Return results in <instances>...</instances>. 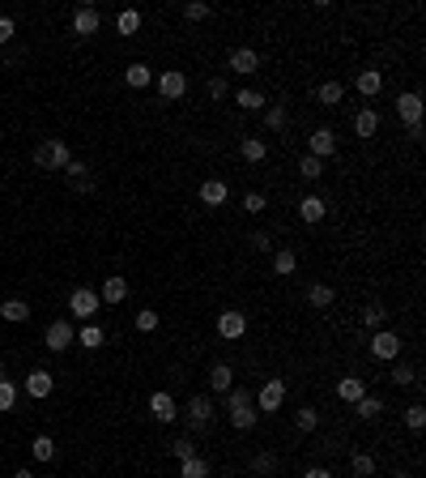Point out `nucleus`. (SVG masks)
<instances>
[{
	"label": "nucleus",
	"mask_w": 426,
	"mask_h": 478,
	"mask_svg": "<svg viewBox=\"0 0 426 478\" xmlns=\"http://www.w3.org/2000/svg\"><path fill=\"white\" fill-rule=\"evenodd\" d=\"M303 478H333V470H324V466H311Z\"/></svg>",
	"instance_id": "nucleus-53"
},
{
	"label": "nucleus",
	"mask_w": 426,
	"mask_h": 478,
	"mask_svg": "<svg viewBox=\"0 0 426 478\" xmlns=\"http://www.w3.org/2000/svg\"><path fill=\"white\" fill-rule=\"evenodd\" d=\"M209 13H213V9H209V5H200V0H192V5H184V17H188V21H205Z\"/></svg>",
	"instance_id": "nucleus-51"
},
{
	"label": "nucleus",
	"mask_w": 426,
	"mask_h": 478,
	"mask_svg": "<svg viewBox=\"0 0 426 478\" xmlns=\"http://www.w3.org/2000/svg\"><path fill=\"white\" fill-rule=\"evenodd\" d=\"M226 414H231V427H235V432H252L256 419H260V410H252V406H235V410H226Z\"/></svg>",
	"instance_id": "nucleus-28"
},
{
	"label": "nucleus",
	"mask_w": 426,
	"mask_h": 478,
	"mask_svg": "<svg viewBox=\"0 0 426 478\" xmlns=\"http://www.w3.org/2000/svg\"><path fill=\"white\" fill-rule=\"evenodd\" d=\"M286 120H290V116H286L282 103H269V107H264V129H269V133H282V129H286Z\"/></svg>",
	"instance_id": "nucleus-33"
},
{
	"label": "nucleus",
	"mask_w": 426,
	"mask_h": 478,
	"mask_svg": "<svg viewBox=\"0 0 426 478\" xmlns=\"http://www.w3.org/2000/svg\"><path fill=\"white\" fill-rule=\"evenodd\" d=\"M68 163H72V149H68L60 137L39 141V149H35V167H39V171H64Z\"/></svg>",
	"instance_id": "nucleus-1"
},
{
	"label": "nucleus",
	"mask_w": 426,
	"mask_h": 478,
	"mask_svg": "<svg viewBox=\"0 0 426 478\" xmlns=\"http://www.w3.org/2000/svg\"><path fill=\"white\" fill-rule=\"evenodd\" d=\"M137 329H141V333H154V329H158V312H154V308H141V312H137Z\"/></svg>",
	"instance_id": "nucleus-43"
},
{
	"label": "nucleus",
	"mask_w": 426,
	"mask_h": 478,
	"mask_svg": "<svg viewBox=\"0 0 426 478\" xmlns=\"http://www.w3.org/2000/svg\"><path fill=\"white\" fill-rule=\"evenodd\" d=\"M294 269H298V252H294V248H273V273H278V278H290Z\"/></svg>",
	"instance_id": "nucleus-21"
},
{
	"label": "nucleus",
	"mask_w": 426,
	"mask_h": 478,
	"mask_svg": "<svg viewBox=\"0 0 426 478\" xmlns=\"http://www.w3.org/2000/svg\"><path fill=\"white\" fill-rule=\"evenodd\" d=\"M180 478H209V461H205V457H188V461H180Z\"/></svg>",
	"instance_id": "nucleus-36"
},
{
	"label": "nucleus",
	"mask_w": 426,
	"mask_h": 478,
	"mask_svg": "<svg viewBox=\"0 0 426 478\" xmlns=\"http://www.w3.org/2000/svg\"><path fill=\"white\" fill-rule=\"evenodd\" d=\"M154 86H158L162 98H184L188 94V77H184L180 68H162L158 77H154Z\"/></svg>",
	"instance_id": "nucleus-7"
},
{
	"label": "nucleus",
	"mask_w": 426,
	"mask_h": 478,
	"mask_svg": "<svg viewBox=\"0 0 426 478\" xmlns=\"http://www.w3.org/2000/svg\"><path fill=\"white\" fill-rule=\"evenodd\" d=\"M171 452H175L180 461H188V457H196V444H192L188 436H180V440H171Z\"/></svg>",
	"instance_id": "nucleus-46"
},
{
	"label": "nucleus",
	"mask_w": 426,
	"mask_h": 478,
	"mask_svg": "<svg viewBox=\"0 0 426 478\" xmlns=\"http://www.w3.org/2000/svg\"><path fill=\"white\" fill-rule=\"evenodd\" d=\"M349 470H354L358 478H371L375 474V457H371V452H354V457H349Z\"/></svg>",
	"instance_id": "nucleus-39"
},
{
	"label": "nucleus",
	"mask_w": 426,
	"mask_h": 478,
	"mask_svg": "<svg viewBox=\"0 0 426 478\" xmlns=\"http://www.w3.org/2000/svg\"><path fill=\"white\" fill-rule=\"evenodd\" d=\"M205 94L213 98V103H222V98L231 94V86H226V77H209V86H205Z\"/></svg>",
	"instance_id": "nucleus-47"
},
{
	"label": "nucleus",
	"mask_w": 426,
	"mask_h": 478,
	"mask_svg": "<svg viewBox=\"0 0 426 478\" xmlns=\"http://www.w3.org/2000/svg\"><path fill=\"white\" fill-rule=\"evenodd\" d=\"M188 427L192 432H205V427L213 423V414H217V406H213V397H205V393H196L192 401H188Z\"/></svg>",
	"instance_id": "nucleus-2"
},
{
	"label": "nucleus",
	"mask_w": 426,
	"mask_h": 478,
	"mask_svg": "<svg viewBox=\"0 0 426 478\" xmlns=\"http://www.w3.org/2000/svg\"><path fill=\"white\" fill-rule=\"evenodd\" d=\"M13 478H35V474H30V470H17V474H13Z\"/></svg>",
	"instance_id": "nucleus-54"
},
{
	"label": "nucleus",
	"mask_w": 426,
	"mask_h": 478,
	"mask_svg": "<svg viewBox=\"0 0 426 478\" xmlns=\"http://www.w3.org/2000/svg\"><path fill=\"white\" fill-rule=\"evenodd\" d=\"M52 389H56V380H52V371H47V367H35L26 376V397L43 401V397H52Z\"/></svg>",
	"instance_id": "nucleus-13"
},
{
	"label": "nucleus",
	"mask_w": 426,
	"mask_h": 478,
	"mask_svg": "<svg viewBox=\"0 0 426 478\" xmlns=\"http://www.w3.org/2000/svg\"><path fill=\"white\" fill-rule=\"evenodd\" d=\"M354 90H358L362 98H375V94L384 90V73H380V68H362L358 77H354Z\"/></svg>",
	"instance_id": "nucleus-18"
},
{
	"label": "nucleus",
	"mask_w": 426,
	"mask_h": 478,
	"mask_svg": "<svg viewBox=\"0 0 426 478\" xmlns=\"http://www.w3.org/2000/svg\"><path fill=\"white\" fill-rule=\"evenodd\" d=\"M98 299H103V304H124V299H128V278H124V273H111V278L103 282V291H98Z\"/></svg>",
	"instance_id": "nucleus-16"
},
{
	"label": "nucleus",
	"mask_w": 426,
	"mask_h": 478,
	"mask_svg": "<svg viewBox=\"0 0 426 478\" xmlns=\"http://www.w3.org/2000/svg\"><path fill=\"white\" fill-rule=\"evenodd\" d=\"M30 452H35V461H52V457H56V440H52V436H35V440H30Z\"/></svg>",
	"instance_id": "nucleus-35"
},
{
	"label": "nucleus",
	"mask_w": 426,
	"mask_h": 478,
	"mask_svg": "<svg viewBox=\"0 0 426 478\" xmlns=\"http://www.w3.org/2000/svg\"><path fill=\"white\" fill-rule=\"evenodd\" d=\"M149 414H154L158 423H175L180 419V406H175V397L166 389H158V393H149Z\"/></svg>",
	"instance_id": "nucleus-12"
},
{
	"label": "nucleus",
	"mask_w": 426,
	"mask_h": 478,
	"mask_svg": "<svg viewBox=\"0 0 426 478\" xmlns=\"http://www.w3.org/2000/svg\"><path fill=\"white\" fill-rule=\"evenodd\" d=\"M371 355L384 359V363L400 359V338H396L392 329H375V333H371Z\"/></svg>",
	"instance_id": "nucleus-5"
},
{
	"label": "nucleus",
	"mask_w": 426,
	"mask_h": 478,
	"mask_svg": "<svg viewBox=\"0 0 426 478\" xmlns=\"http://www.w3.org/2000/svg\"><path fill=\"white\" fill-rule=\"evenodd\" d=\"M72 342H77V329H72L68 320H52V324H47V333H43V346L52 350V355H60V350H68Z\"/></svg>",
	"instance_id": "nucleus-4"
},
{
	"label": "nucleus",
	"mask_w": 426,
	"mask_h": 478,
	"mask_svg": "<svg viewBox=\"0 0 426 478\" xmlns=\"http://www.w3.org/2000/svg\"><path fill=\"white\" fill-rule=\"evenodd\" d=\"M298 175H303V180H320V175H324V163L320 158H298Z\"/></svg>",
	"instance_id": "nucleus-41"
},
{
	"label": "nucleus",
	"mask_w": 426,
	"mask_h": 478,
	"mask_svg": "<svg viewBox=\"0 0 426 478\" xmlns=\"http://www.w3.org/2000/svg\"><path fill=\"white\" fill-rule=\"evenodd\" d=\"M247 243H252V252H273V235L269 231H252Z\"/></svg>",
	"instance_id": "nucleus-48"
},
{
	"label": "nucleus",
	"mask_w": 426,
	"mask_h": 478,
	"mask_svg": "<svg viewBox=\"0 0 426 478\" xmlns=\"http://www.w3.org/2000/svg\"><path fill=\"white\" fill-rule=\"evenodd\" d=\"M13 406H17V385L0 380V410H13Z\"/></svg>",
	"instance_id": "nucleus-44"
},
{
	"label": "nucleus",
	"mask_w": 426,
	"mask_h": 478,
	"mask_svg": "<svg viewBox=\"0 0 426 478\" xmlns=\"http://www.w3.org/2000/svg\"><path fill=\"white\" fill-rule=\"evenodd\" d=\"M294 423H298V432H316V427H320V414H316L311 406H303V410H298V419H294Z\"/></svg>",
	"instance_id": "nucleus-45"
},
{
	"label": "nucleus",
	"mask_w": 426,
	"mask_h": 478,
	"mask_svg": "<svg viewBox=\"0 0 426 478\" xmlns=\"http://www.w3.org/2000/svg\"><path fill=\"white\" fill-rule=\"evenodd\" d=\"M307 145H311V158H333L337 154V137H333V129H316L311 137H307Z\"/></svg>",
	"instance_id": "nucleus-15"
},
{
	"label": "nucleus",
	"mask_w": 426,
	"mask_h": 478,
	"mask_svg": "<svg viewBox=\"0 0 426 478\" xmlns=\"http://www.w3.org/2000/svg\"><path fill=\"white\" fill-rule=\"evenodd\" d=\"M388 380H392L396 389H409V385H418V367H414V363H396V367L388 371Z\"/></svg>",
	"instance_id": "nucleus-30"
},
{
	"label": "nucleus",
	"mask_w": 426,
	"mask_h": 478,
	"mask_svg": "<svg viewBox=\"0 0 426 478\" xmlns=\"http://www.w3.org/2000/svg\"><path fill=\"white\" fill-rule=\"evenodd\" d=\"M226 64H231V73H239V77H252V73H260V52H252V47H235Z\"/></svg>",
	"instance_id": "nucleus-11"
},
{
	"label": "nucleus",
	"mask_w": 426,
	"mask_h": 478,
	"mask_svg": "<svg viewBox=\"0 0 426 478\" xmlns=\"http://www.w3.org/2000/svg\"><path fill=\"white\" fill-rule=\"evenodd\" d=\"M354 133H358V137H375V133H380V111L362 107V111L354 116Z\"/></svg>",
	"instance_id": "nucleus-26"
},
{
	"label": "nucleus",
	"mask_w": 426,
	"mask_h": 478,
	"mask_svg": "<svg viewBox=\"0 0 426 478\" xmlns=\"http://www.w3.org/2000/svg\"><path fill=\"white\" fill-rule=\"evenodd\" d=\"M77 342H81L86 350H98V346L107 342V333L98 329V324H81V329H77Z\"/></svg>",
	"instance_id": "nucleus-34"
},
{
	"label": "nucleus",
	"mask_w": 426,
	"mask_h": 478,
	"mask_svg": "<svg viewBox=\"0 0 426 478\" xmlns=\"http://www.w3.org/2000/svg\"><path fill=\"white\" fill-rule=\"evenodd\" d=\"M64 180L72 184V192H94V171L86 163H77V158L64 167Z\"/></svg>",
	"instance_id": "nucleus-14"
},
{
	"label": "nucleus",
	"mask_w": 426,
	"mask_h": 478,
	"mask_svg": "<svg viewBox=\"0 0 426 478\" xmlns=\"http://www.w3.org/2000/svg\"><path fill=\"white\" fill-rule=\"evenodd\" d=\"M362 393H367V380H362V376H341V385H337V397H341V401H349V406H354Z\"/></svg>",
	"instance_id": "nucleus-24"
},
{
	"label": "nucleus",
	"mask_w": 426,
	"mask_h": 478,
	"mask_svg": "<svg viewBox=\"0 0 426 478\" xmlns=\"http://www.w3.org/2000/svg\"><path fill=\"white\" fill-rule=\"evenodd\" d=\"M384 320H388V308H380V304H367L362 308V324L375 333V329H384Z\"/></svg>",
	"instance_id": "nucleus-37"
},
{
	"label": "nucleus",
	"mask_w": 426,
	"mask_h": 478,
	"mask_svg": "<svg viewBox=\"0 0 426 478\" xmlns=\"http://www.w3.org/2000/svg\"><path fill=\"white\" fill-rule=\"evenodd\" d=\"M103 308V299H98V291H90V286H77L68 295V312L77 316V320H94V312Z\"/></svg>",
	"instance_id": "nucleus-3"
},
{
	"label": "nucleus",
	"mask_w": 426,
	"mask_h": 478,
	"mask_svg": "<svg viewBox=\"0 0 426 478\" xmlns=\"http://www.w3.org/2000/svg\"><path fill=\"white\" fill-rule=\"evenodd\" d=\"M0 380H9V376H5V359H0Z\"/></svg>",
	"instance_id": "nucleus-55"
},
{
	"label": "nucleus",
	"mask_w": 426,
	"mask_h": 478,
	"mask_svg": "<svg viewBox=\"0 0 426 478\" xmlns=\"http://www.w3.org/2000/svg\"><path fill=\"white\" fill-rule=\"evenodd\" d=\"M333 299H337V291H333L329 282H311V286H307V308H316V312L333 308Z\"/></svg>",
	"instance_id": "nucleus-19"
},
{
	"label": "nucleus",
	"mask_w": 426,
	"mask_h": 478,
	"mask_svg": "<svg viewBox=\"0 0 426 478\" xmlns=\"http://www.w3.org/2000/svg\"><path fill=\"white\" fill-rule=\"evenodd\" d=\"M209 389H213V393H231V389H235L231 363H213V367H209Z\"/></svg>",
	"instance_id": "nucleus-23"
},
{
	"label": "nucleus",
	"mask_w": 426,
	"mask_h": 478,
	"mask_svg": "<svg viewBox=\"0 0 426 478\" xmlns=\"http://www.w3.org/2000/svg\"><path fill=\"white\" fill-rule=\"evenodd\" d=\"M392 478H409V474H392Z\"/></svg>",
	"instance_id": "nucleus-56"
},
{
	"label": "nucleus",
	"mask_w": 426,
	"mask_h": 478,
	"mask_svg": "<svg viewBox=\"0 0 426 478\" xmlns=\"http://www.w3.org/2000/svg\"><path fill=\"white\" fill-rule=\"evenodd\" d=\"M316 98H320V107H337L341 98H345V86H341V82H324V86L316 90Z\"/></svg>",
	"instance_id": "nucleus-31"
},
{
	"label": "nucleus",
	"mask_w": 426,
	"mask_h": 478,
	"mask_svg": "<svg viewBox=\"0 0 426 478\" xmlns=\"http://www.w3.org/2000/svg\"><path fill=\"white\" fill-rule=\"evenodd\" d=\"M124 82H128V90H145V86H154V68L149 64H128Z\"/></svg>",
	"instance_id": "nucleus-27"
},
{
	"label": "nucleus",
	"mask_w": 426,
	"mask_h": 478,
	"mask_svg": "<svg viewBox=\"0 0 426 478\" xmlns=\"http://www.w3.org/2000/svg\"><path fill=\"white\" fill-rule=\"evenodd\" d=\"M264 205H269V201H264V192H247V196H243V210L252 214V218H256V214H264Z\"/></svg>",
	"instance_id": "nucleus-50"
},
{
	"label": "nucleus",
	"mask_w": 426,
	"mask_h": 478,
	"mask_svg": "<svg viewBox=\"0 0 426 478\" xmlns=\"http://www.w3.org/2000/svg\"><path fill=\"white\" fill-rule=\"evenodd\" d=\"M396 116H400V124H405V129L422 124V94H418V90H405V94L396 98Z\"/></svg>",
	"instance_id": "nucleus-10"
},
{
	"label": "nucleus",
	"mask_w": 426,
	"mask_h": 478,
	"mask_svg": "<svg viewBox=\"0 0 426 478\" xmlns=\"http://www.w3.org/2000/svg\"><path fill=\"white\" fill-rule=\"evenodd\" d=\"M235 103H239L243 111H264V107H269V98H264L260 90H239V94H235Z\"/></svg>",
	"instance_id": "nucleus-32"
},
{
	"label": "nucleus",
	"mask_w": 426,
	"mask_h": 478,
	"mask_svg": "<svg viewBox=\"0 0 426 478\" xmlns=\"http://www.w3.org/2000/svg\"><path fill=\"white\" fill-rule=\"evenodd\" d=\"M115 30H119V35H137V30H141V13H137V9H124V13L115 17Z\"/></svg>",
	"instance_id": "nucleus-38"
},
{
	"label": "nucleus",
	"mask_w": 426,
	"mask_h": 478,
	"mask_svg": "<svg viewBox=\"0 0 426 478\" xmlns=\"http://www.w3.org/2000/svg\"><path fill=\"white\" fill-rule=\"evenodd\" d=\"M354 410H358V419L371 423V419H380V414H384V397H380V393H362V397L354 401Z\"/></svg>",
	"instance_id": "nucleus-25"
},
{
	"label": "nucleus",
	"mask_w": 426,
	"mask_h": 478,
	"mask_svg": "<svg viewBox=\"0 0 426 478\" xmlns=\"http://www.w3.org/2000/svg\"><path fill=\"white\" fill-rule=\"evenodd\" d=\"M226 196H231V188L226 184H222V180H205V184H200V205H226Z\"/></svg>",
	"instance_id": "nucleus-20"
},
{
	"label": "nucleus",
	"mask_w": 426,
	"mask_h": 478,
	"mask_svg": "<svg viewBox=\"0 0 426 478\" xmlns=\"http://www.w3.org/2000/svg\"><path fill=\"white\" fill-rule=\"evenodd\" d=\"M247 333V316L239 312V308H226L217 316V338H226V342H239Z\"/></svg>",
	"instance_id": "nucleus-8"
},
{
	"label": "nucleus",
	"mask_w": 426,
	"mask_h": 478,
	"mask_svg": "<svg viewBox=\"0 0 426 478\" xmlns=\"http://www.w3.org/2000/svg\"><path fill=\"white\" fill-rule=\"evenodd\" d=\"M98 26H103V17H98V9H77V13H72V35L90 39V35H98Z\"/></svg>",
	"instance_id": "nucleus-17"
},
{
	"label": "nucleus",
	"mask_w": 426,
	"mask_h": 478,
	"mask_svg": "<svg viewBox=\"0 0 426 478\" xmlns=\"http://www.w3.org/2000/svg\"><path fill=\"white\" fill-rule=\"evenodd\" d=\"M0 316L21 324V320H30V308H26V299H5V304H0Z\"/></svg>",
	"instance_id": "nucleus-29"
},
{
	"label": "nucleus",
	"mask_w": 426,
	"mask_h": 478,
	"mask_svg": "<svg viewBox=\"0 0 426 478\" xmlns=\"http://www.w3.org/2000/svg\"><path fill=\"white\" fill-rule=\"evenodd\" d=\"M282 401H286V380H278V376H273V380H264V385H260L256 406H260L264 414H273V410H282Z\"/></svg>",
	"instance_id": "nucleus-6"
},
{
	"label": "nucleus",
	"mask_w": 426,
	"mask_h": 478,
	"mask_svg": "<svg viewBox=\"0 0 426 478\" xmlns=\"http://www.w3.org/2000/svg\"><path fill=\"white\" fill-rule=\"evenodd\" d=\"M222 397H226V410H235V406H252V393H247L243 385H235L231 393H222Z\"/></svg>",
	"instance_id": "nucleus-42"
},
{
	"label": "nucleus",
	"mask_w": 426,
	"mask_h": 478,
	"mask_svg": "<svg viewBox=\"0 0 426 478\" xmlns=\"http://www.w3.org/2000/svg\"><path fill=\"white\" fill-rule=\"evenodd\" d=\"M298 218H303L307 226L324 222V218H329V201H324L320 192H307V196H298Z\"/></svg>",
	"instance_id": "nucleus-9"
},
{
	"label": "nucleus",
	"mask_w": 426,
	"mask_h": 478,
	"mask_svg": "<svg viewBox=\"0 0 426 478\" xmlns=\"http://www.w3.org/2000/svg\"><path fill=\"white\" fill-rule=\"evenodd\" d=\"M252 470H256V474H273V470H278V457H273V452H256Z\"/></svg>",
	"instance_id": "nucleus-49"
},
{
	"label": "nucleus",
	"mask_w": 426,
	"mask_h": 478,
	"mask_svg": "<svg viewBox=\"0 0 426 478\" xmlns=\"http://www.w3.org/2000/svg\"><path fill=\"white\" fill-rule=\"evenodd\" d=\"M405 427H409V432H422V427H426V406H422V401L405 406Z\"/></svg>",
	"instance_id": "nucleus-40"
},
{
	"label": "nucleus",
	"mask_w": 426,
	"mask_h": 478,
	"mask_svg": "<svg viewBox=\"0 0 426 478\" xmlns=\"http://www.w3.org/2000/svg\"><path fill=\"white\" fill-rule=\"evenodd\" d=\"M17 35V26H13V17H0V47H5L9 39Z\"/></svg>",
	"instance_id": "nucleus-52"
},
{
	"label": "nucleus",
	"mask_w": 426,
	"mask_h": 478,
	"mask_svg": "<svg viewBox=\"0 0 426 478\" xmlns=\"http://www.w3.org/2000/svg\"><path fill=\"white\" fill-rule=\"evenodd\" d=\"M239 154H243V163H264L269 158V141L264 137H243L239 141Z\"/></svg>",
	"instance_id": "nucleus-22"
}]
</instances>
